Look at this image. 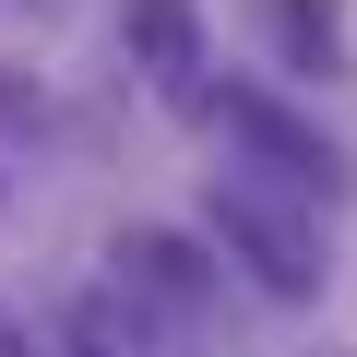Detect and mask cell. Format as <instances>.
Returning a JSON list of instances; mask_svg holds the SVG:
<instances>
[{
    "label": "cell",
    "mask_w": 357,
    "mask_h": 357,
    "mask_svg": "<svg viewBox=\"0 0 357 357\" xmlns=\"http://www.w3.org/2000/svg\"><path fill=\"white\" fill-rule=\"evenodd\" d=\"M262 36L286 48V72L345 84V13H333V0H262Z\"/></svg>",
    "instance_id": "8992f818"
},
{
    "label": "cell",
    "mask_w": 357,
    "mask_h": 357,
    "mask_svg": "<svg viewBox=\"0 0 357 357\" xmlns=\"http://www.w3.org/2000/svg\"><path fill=\"white\" fill-rule=\"evenodd\" d=\"M191 119H215V131H227V155H262V167L310 178V191H333V203L357 191V178H345V155H333L310 119H286L274 96H215V84H203V96H191Z\"/></svg>",
    "instance_id": "3957f363"
},
{
    "label": "cell",
    "mask_w": 357,
    "mask_h": 357,
    "mask_svg": "<svg viewBox=\"0 0 357 357\" xmlns=\"http://www.w3.org/2000/svg\"><path fill=\"white\" fill-rule=\"evenodd\" d=\"M0 357H36V345H24V333H13V310H0Z\"/></svg>",
    "instance_id": "52a82bcc"
},
{
    "label": "cell",
    "mask_w": 357,
    "mask_h": 357,
    "mask_svg": "<svg viewBox=\"0 0 357 357\" xmlns=\"http://www.w3.org/2000/svg\"><path fill=\"white\" fill-rule=\"evenodd\" d=\"M321 357H333V345H321Z\"/></svg>",
    "instance_id": "ba28073f"
},
{
    "label": "cell",
    "mask_w": 357,
    "mask_h": 357,
    "mask_svg": "<svg viewBox=\"0 0 357 357\" xmlns=\"http://www.w3.org/2000/svg\"><path fill=\"white\" fill-rule=\"evenodd\" d=\"M60 357H203V333H178L167 310H143V298L107 274V286H84V298H72Z\"/></svg>",
    "instance_id": "277c9868"
},
{
    "label": "cell",
    "mask_w": 357,
    "mask_h": 357,
    "mask_svg": "<svg viewBox=\"0 0 357 357\" xmlns=\"http://www.w3.org/2000/svg\"><path fill=\"white\" fill-rule=\"evenodd\" d=\"M203 227H215V250H227L262 298H286V310H310V298L333 286V191H310V178H286V167H262V155L203 167Z\"/></svg>",
    "instance_id": "6da1fadb"
},
{
    "label": "cell",
    "mask_w": 357,
    "mask_h": 357,
    "mask_svg": "<svg viewBox=\"0 0 357 357\" xmlns=\"http://www.w3.org/2000/svg\"><path fill=\"white\" fill-rule=\"evenodd\" d=\"M119 48H131V72L167 107L203 96V13H191V0H119Z\"/></svg>",
    "instance_id": "5b68a950"
},
{
    "label": "cell",
    "mask_w": 357,
    "mask_h": 357,
    "mask_svg": "<svg viewBox=\"0 0 357 357\" xmlns=\"http://www.w3.org/2000/svg\"><path fill=\"white\" fill-rule=\"evenodd\" d=\"M107 274H119L143 310H167L178 333L215 345V321H227V262H215L203 238H178V227H119V238H107Z\"/></svg>",
    "instance_id": "7a4b0ae2"
}]
</instances>
